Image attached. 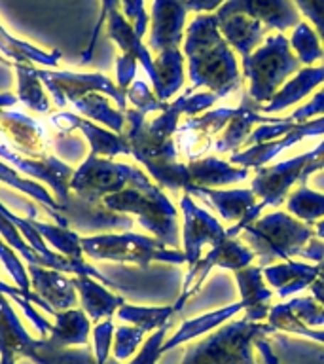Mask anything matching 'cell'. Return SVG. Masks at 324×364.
<instances>
[{
  "label": "cell",
  "mask_w": 324,
  "mask_h": 364,
  "mask_svg": "<svg viewBox=\"0 0 324 364\" xmlns=\"http://www.w3.org/2000/svg\"><path fill=\"white\" fill-rule=\"evenodd\" d=\"M42 84L50 91L57 108H67L76 99L87 95L90 91H101L110 97L116 107L127 110V91H122L112 80L99 73H68V70H42L38 68Z\"/></svg>",
  "instance_id": "9c48e42d"
},
{
  "label": "cell",
  "mask_w": 324,
  "mask_h": 364,
  "mask_svg": "<svg viewBox=\"0 0 324 364\" xmlns=\"http://www.w3.org/2000/svg\"><path fill=\"white\" fill-rule=\"evenodd\" d=\"M156 80L152 82L153 93L159 101L169 102L176 91L184 85V53L182 50H165L153 57Z\"/></svg>",
  "instance_id": "f1b7e54d"
},
{
  "label": "cell",
  "mask_w": 324,
  "mask_h": 364,
  "mask_svg": "<svg viewBox=\"0 0 324 364\" xmlns=\"http://www.w3.org/2000/svg\"><path fill=\"white\" fill-rule=\"evenodd\" d=\"M218 28L233 51L241 55V63L247 61L258 46L264 44L267 28L254 17L244 14H232L226 17H216Z\"/></svg>",
  "instance_id": "44dd1931"
},
{
  "label": "cell",
  "mask_w": 324,
  "mask_h": 364,
  "mask_svg": "<svg viewBox=\"0 0 324 364\" xmlns=\"http://www.w3.org/2000/svg\"><path fill=\"white\" fill-rule=\"evenodd\" d=\"M243 311V304L237 301V304H232V306L220 307V309H215V311L203 313L199 317L188 318L178 326L175 334L171 336L169 340H165L163 343V353L175 349V347L186 343V341H192L195 338L203 334H209L212 330L220 328L222 324H226L227 321H232L237 313Z\"/></svg>",
  "instance_id": "4316f807"
},
{
  "label": "cell",
  "mask_w": 324,
  "mask_h": 364,
  "mask_svg": "<svg viewBox=\"0 0 324 364\" xmlns=\"http://www.w3.org/2000/svg\"><path fill=\"white\" fill-rule=\"evenodd\" d=\"M122 11L127 17V21L135 27L139 36H144L150 27V16L144 8V0H122Z\"/></svg>",
  "instance_id": "f6af8a7d"
},
{
  "label": "cell",
  "mask_w": 324,
  "mask_h": 364,
  "mask_svg": "<svg viewBox=\"0 0 324 364\" xmlns=\"http://www.w3.org/2000/svg\"><path fill=\"white\" fill-rule=\"evenodd\" d=\"M290 48L296 53V57L300 59L301 65H306V67H315L317 63L324 59L320 36L307 21H301L294 28V33L290 36Z\"/></svg>",
  "instance_id": "8d00e7d4"
},
{
  "label": "cell",
  "mask_w": 324,
  "mask_h": 364,
  "mask_svg": "<svg viewBox=\"0 0 324 364\" xmlns=\"http://www.w3.org/2000/svg\"><path fill=\"white\" fill-rule=\"evenodd\" d=\"M136 68H139L136 59H133L129 55H124V53L118 57V61H116V85H118L119 90H129V85L135 82Z\"/></svg>",
  "instance_id": "681fc988"
},
{
  "label": "cell",
  "mask_w": 324,
  "mask_h": 364,
  "mask_svg": "<svg viewBox=\"0 0 324 364\" xmlns=\"http://www.w3.org/2000/svg\"><path fill=\"white\" fill-rule=\"evenodd\" d=\"M220 101L215 93H210V91H201V93H195L192 91L186 99V107H184V116L188 118H195V116H201L203 112L210 110V108L215 107L216 102Z\"/></svg>",
  "instance_id": "c3c4849f"
},
{
  "label": "cell",
  "mask_w": 324,
  "mask_h": 364,
  "mask_svg": "<svg viewBox=\"0 0 324 364\" xmlns=\"http://www.w3.org/2000/svg\"><path fill=\"white\" fill-rule=\"evenodd\" d=\"M241 233L258 256L260 267H267L275 260L286 262L292 260V256H300L315 235V230L288 213L275 210L260 216Z\"/></svg>",
  "instance_id": "3957f363"
},
{
  "label": "cell",
  "mask_w": 324,
  "mask_h": 364,
  "mask_svg": "<svg viewBox=\"0 0 324 364\" xmlns=\"http://www.w3.org/2000/svg\"><path fill=\"white\" fill-rule=\"evenodd\" d=\"M182 53L193 90L205 87L224 99L241 87L237 55L222 36L215 14H199L188 23Z\"/></svg>",
  "instance_id": "6da1fadb"
},
{
  "label": "cell",
  "mask_w": 324,
  "mask_h": 364,
  "mask_svg": "<svg viewBox=\"0 0 324 364\" xmlns=\"http://www.w3.org/2000/svg\"><path fill=\"white\" fill-rule=\"evenodd\" d=\"M254 347H256V349H258V351H260L261 358H264V364H281V363H279L277 355L273 353L271 346H269V343H267V341L264 340V338L256 341Z\"/></svg>",
  "instance_id": "f5cc1de1"
},
{
  "label": "cell",
  "mask_w": 324,
  "mask_h": 364,
  "mask_svg": "<svg viewBox=\"0 0 324 364\" xmlns=\"http://www.w3.org/2000/svg\"><path fill=\"white\" fill-rule=\"evenodd\" d=\"M14 70L17 74V101L23 102L25 107L38 114H50L51 102L45 95V87L38 76V68L33 65H23L17 63L14 65Z\"/></svg>",
  "instance_id": "d6a6232c"
},
{
  "label": "cell",
  "mask_w": 324,
  "mask_h": 364,
  "mask_svg": "<svg viewBox=\"0 0 324 364\" xmlns=\"http://www.w3.org/2000/svg\"><path fill=\"white\" fill-rule=\"evenodd\" d=\"M101 205L119 215H135L139 224L146 228L153 237H158L171 249H178L182 239L178 210L163 190L153 184L150 176L139 167L129 184L102 199Z\"/></svg>",
  "instance_id": "7a4b0ae2"
},
{
  "label": "cell",
  "mask_w": 324,
  "mask_h": 364,
  "mask_svg": "<svg viewBox=\"0 0 324 364\" xmlns=\"http://www.w3.org/2000/svg\"><path fill=\"white\" fill-rule=\"evenodd\" d=\"M55 323L51 326L48 340L59 347H85L90 346L91 318L84 309L72 307L65 311H55Z\"/></svg>",
  "instance_id": "83f0119b"
},
{
  "label": "cell",
  "mask_w": 324,
  "mask_h": 364,
  "mask_svg": "<svg viewBox=\"0 0 324 364\" xmlns=\"http://www.w3.org/2000/svg\"><path fill=\"white\" fill-rule=\"evenodd\" d=\"M0 182H4L8 186L16 188V190H19L21 193L28 196V198L36 199V201H40L42 205H45V209H48V213L55 218L57 224H61V226H70L67 218H65V215L61 213V209H59L55 198H53L40 182L21 175L19 171L10 167V165L6 164V161H2V159H0Z\"/></svg>",
  "instance_id": "1f68e13d"
},
{
  "label": "cell",
  "mask_w": 324,
  "mask_h": 364,
  "mask_svg": "<svg viewBox=\"0 0 324 364\" xmlns=\"http://www.w3.org/2000/svg\"><path fill=\"white\" fill-rule=\"evenodd\" d=\"M193 193L203 196L215 205V209L226 222H232V228H226L227 237H239L244 228L258 220L266 205L258 203L252 188H235V190H220V188H195Z\"/></svg>",
  "instance_id": "7c38bea8"
},
{
  "label": "cell",
  "mask_w": 324,
  "mask_h": 364,
  "mask_svg": "<svg viewBox=\"0 0 324 364\" xmlns=\"http://www.w3.org/2000/svg\"><path fill=\"white\" fill-rule=\"evenodd\" d=\"M176 307L173 306H131V304H124L119 307L116 315L119 321H124L127 324H133L136 328H141L142 332H156L161 326L171 324V318L176 315Z\"/></svg>",
  "instance_id": "836d02e7"
},
{
  "label": "cell",
  "mask_w": 324,
  "mask_h": 364,
  "mask_svg": "<svg viewBox=\"0 0 324 364\" xmlns=\"http://www.w3.org/2000/svg\"><path fill=\"white\" fill-rule=\"evenodd\" d=\"M167 330H169V324L161 326V328L148 336L144 343L141 346V349L136 351L135 357L131 358L127 364H158L159 357L163 355V343L165 338H167Z\"/></svg>",
  "instance_id": "ee69618b"
},
{
  "label": "cell",
  "mask_w": 324,
  "mask_h": 364,
  "mask_svg": "<svg viewBox=\"0 0 324 364\" xmlns=\"http://www.w3.org/2000/svg\"><path fill=\"white\" fill-rule=\"evenodd\" d=\"M33 224L36 232L45 239V243L50 245L55 252L67 256V258H84V250H82V243H80L82 237L72 230H68V226L45 224V222L36 220V218H33Z\"/></svg>",
  "instance_id": "d590c367"
},
{
  "label": "cell",
  "mask_w": 324,
  "mask_h": 364,
  "mask_svg": "<svg viewBox=\"0 0 324 364\" xmlns=\"http://www.w3.org/2000/svg\"><path fill=\"white\" fill-rule=\"evenodd\" d=\"M0 67H10V68H14V63H10V61H8V59H4V57L0 55Z\"/></svg>",
  "instance_id": "6f0895ef"
},
{
  "label": "cell",
  "mask_w": 324,
  "mask_h": 364,
  "mask_svg": "<svg viewBox=\"0 0 324 364\" xmlns=\"http://www.w3.org/2000/svg\"><path fill=\"white\" fill-rule=\"evenodd\" d=\"M301 258H309L315 264H320L324 260V243L318 241V239H311L309 243L306 245V249L301 250Z\"/></svg>",
  "instance_id": "816d5d0a"
},
{
  "label": "cell",
  "mask_w": 324,
  "mask_h": 364,
  "mask_svg": "<svg viewBox=\"0 0 324 364\" xmlns=\"http://www.w3.org/2000/svg\"><path fill=\"white\" fill-rule=\"evenodd\" d=\"M318 279H323L324 281V260L318 264Z\"/></svg>",
  "instance_id": "680465c9"
},
{
  "label": "cell",
  "mask_w": 324,
  "mask_h": 364,
  "mask_svg": "<svg viewBox=\"0 0 324 364\" xmlns=\"http://www.w3.org/2000/svg\"><path fill=\"white\" fill-rule=\"evenodd\" d=\"M180 210L184 215V226H182L184 255H186L188 267H192L203 256L205 245H215L216 241L226 237V228L222 226L210 213L195 205L192 193L182 196Z\"/></svg>",
  "instance_id": "4fadbf2b"
},
{
  "label": "cell",
  "mask_w": 324,
  "mask_h": 364,
  "mask_svg": "<svg viewBox=\"0 0 324 364\" xmlns=\"http://www.w3.org/2000/svg\"><path fill=\"white\" fill-rule=\"evenodd\" d=\"M275 334V328L267 323L249 321H227L220 328L212 330L195 346L188 347L182 364H256V341Z\"/></svg>",
  "instance_id": "277c9868"
},
{
  "label": "cell",
  "mask_w": 324,
  "mask_h": 364,
  "mask_svg": "<svg viewBox=\"0 0 324 364\" xmlns=\"http://www.w3.org/2000/svg\"><path fill=\"white\" fill-rule=\"evenodd\" d=\"M309 290H311L313 298H315V300H317L318 304L324 307V281H323V279H317V281H313L311 287H309Z\"/></svg>",
  "instance_id": "db71d44e"
},
{
  "label": "cell",
  "mask_w": 324,
  "mask_h": 364,
  "mask_svg": "<svg viewBox=\"0 0 324 364\" xmlns=\"http://www.w3.org/2000/svg\"><path fill=\"white\" fill-rule=\"evenodd\" d=\"M127 101L133 105L131 108H135L139 112L142 114H152V112H163L165 108L169 102L159 101L156 93H153L150 87H148L146 82H142V80H135L133 84L129 85V90H127Z\"/></svg>",
  "instance_id": "ab89813d"
},
{
  "label": "cell",
  "mask_w": 324,
  "mask_h": 364,
  "mask_svg": "<svg viewBox=\"0 0 324 364\" xmlns=\"http://www.w3.org/2000/svg\"><path fill=\"white\" fill-rule=\"evenodd\" d=\"M80 243H82L84 255L93 260L136 264L144 269L152 262H165V264H175V266L186 264L184 250L171 249L158 237H148L141 233H97V235H85L80 239Z\"/></svg>",
  "instance_id": "52a82bcc"
},
{
  "label": "cell",
  "mask_w": 324,
  "mask_h": 364,
  "mask_svg": "<svg viewBox=\"0 0 324 364\" xmlns=\"http://www.w3.org/2000/svg\"><path fill=\"white\" fill-rule=\"evenodd\" d=\"M318 85H324V63L318 67L301 68L300 73H296V76L286 80V84L275 93L271 101L267 102L266 107H261V114L264 116L277 114L286 107L298 105L306 97L311 95Z\"/></svg>",
  "instance_id": "cb8c5ba5"
},
{
  "label": "cell",
  "mask_w": 324,
  "mask_h": 364,
  "mask_svg": "<svg viewBox=\"0 0 324 364\" xmlns=\"http://www.w3.org/2000/svg\"><path fill=\"white\" fill-rule=\"evenodd\" d=\"M315 235H317L318 239H324V218L323 220L315 222Z\"/></svg>",
  "instance_id": "9f6ffc18"
},
{
  "label": "cell",
  "mask_w": 324,
  "mask_h": 364,
  "mask_svg": "<svg viewBox=\"0 0 324 364\" xmlns=\"http://www.w3.org/2000/svg\"><path fill=\"white\" fill-rule=\"evenodd\" d=\"M256 258V255L252 252L250 247H244L237 237H222L220 241H216L212 245V249L207 252L205 256L199 258V262L195 266L188 267L186 279H184V284H182V294L180 298L175 301L176 311H180L184 304H186L190 298H192L195 292L199 290L201 283L205 279L209 277V273L215 269V267H222V269H230V272H239V269H244V267L252 266V260Z\"/></svg>",
  "instance_id": "30bf717a"
},
{
  "label": "cell",
  "mask_w": 324,
  "mask_h": 364,
  "mask_svg": "<svg viewBox=\"0 0 324 364\" xmlns=\"http://www.w3.org/2000/svg\"><path fill=\"white\" fill-rule=\"evenodd\" d=\"M0 262L6 267V272L10 273V277L16 281V284L25 292H34L31 287V277H28V269L21 262V256L17 255L16 250L11 249L10 245L6 243L4 239L0 237Z\"/></svg>",
  "instance_id": "60d3db41"
},
{
  "label": "cell",
  "mask_w": 324,
  "mask_h": 364,
  "mask_svg": "<svg viewBox=\"0 0 324 364\" xmlns=\"http://www.w3.org/2000/svg\"><path fill=\"white\" fill-rule=\"evenodd\" d=\"M119 6H122V0H101V11H99V19H97V25H95V28H93V34H91L90 44H87V48H85L84 53H82V63L91 61L101 28L104 27V23H107V19L110 17V14H114V11L119 10Z\"/></svg>",
  "instance_id": "7dc6e473"
},
{
  "label": "cell",
  "mask_w": 324,
  "mask_h": 364,
  "mask_svg": "<svg viewBox=\"0 0 324 364\" xmlns=\"http://www.w3.org/2000/svg\"><path fill=\"white\" fill-rule=\"evenodd\" d=\"M300 70L301 63L290 48V40L283 33L271 34L243 61V74L249 82L247 95L264 107L286 84V80Z\"/></svg>",
  "instance_id": "5b68a950"
},
{
  "label": "cell",
  "mask_w": 324,
  "mask_h": 364,
  "mask_svg": "<svg viewBox=\"0 0 324 364\" xmlns=\"http://www.w3.org/2000/svg\"><path fill=\"white\" fill-rule=\"evenodd\" d=\"M294 4L298 6L301 16L309 19V25L318 33L324 48V0H294Z\"/></svg>",
  "instance_id": "bcb514c9"
},
{
  "label": "cell",
  "mask_w": 324,
  "mask_h": 364,
  "mask_svg": "<svg viewBox=\"0 0 324 364\" xmlns=\"http://www.w3.org/2000/svg\"><path fill=\"white\" fill-rule=\"evenodd\" d=\"M241 304H243L244 321L249 323H264L271 309L273 290L264 283V269L260 266H249L235 272Z\"/></svg>",
  "instance_id": "ffe728a7"
},
{
  "label": "cell",
  "mask_w": 324,
  "mask_h": 364,
  "mask_svg": "<svg viewBox=\"0 0 324 364\" xmlns=\"http://www.w3.org/2000/svg\"><path fill=\"white\" fill-rule=\"evenodd\" d=\"M84 118L101 124L102 127L114 131V133H124L125 131V112L119 108H114L110 105V97H107L101 91H90L87 95L80 97L70 105Z\"/></svg>",
  "instance_id": "f546056e"
},
{
  "label": "cell",
  "mask_w": 324,
  "mask_h": 364,
  "mask_svg": "<svg viewBox=\"0 0 324 364\" xmlns=\"http://www.w3.org/2000/svg\"><path fill=\"white\" fill-rule=\"evenodd\" d=\"M0 353L25 357L34 364H97L93 349L85 347H59L48 338L34 340L17 317L10 298L0 292Z\"/></svg>",
  "instance_id": "8992f818"
},
{
  "label": "cell",
  "mask_w": 324,
  "mask_h": 364,
  "mask_svg": "<svg viewBox=\"0 0 324 364\" xmlns=\"http://www.w3.org/2000/svg\"><path fill=\"white\" fill-rule=\"evenodd\" d=\"M267 324H271L275 332H288V334L303 336L313 341L324 343V328H309L307 324H303L300 318L296 317L294 313L290 311L286 304H277L271 306L269 315H267Z\"/></svg>",
  "instance_id": "74e56055"
},
{
  "label": "cell",
  "mask_w": 324,
  "mask_h": 364,
  "mask_svg": "<svg viewBox=\"0 0 324 364\" xmlns=\"http://www.w3.org/2000/svg\"><path fill=\"white\" fill-rule=\"evenodd\" d=\"M286 306L309 328H324V307L313 296L292 298L290 301H286Z\"/></svg>",
  "instance_id": "b9f144b4"
},
{
  "label": "cell",
  "mask_w": 324,
  "mask_h": 364,
  "mask_svg": "<svg viewBox=\"0 0 324 364\" xmlns=\"http://www.w3.org/2000/svg\"><path fill=\"white\" fill-rule=\"evenodd\" d=\"M186 11L193 14H216L227 0H180Z\"/></svg>",
  "instance_id": "f907efd6"
},
{
  "label": "cell",
  "mask_w": 324,
  "mask_h": 364,
  "mask_svg": "<svg viewBox=\"0 0 324 364\" xmlns=\"http://www.w3.org/2000/svg\"><path fill=\"white\" fill-rule=\"evenodd\" d=\"M271 118L261 114V105L254 102L247 93L243 97V102L237 107V114L233 116L227 125L222 129V133L216 136L215 152H239V148L247 146L249 135L261 124H267Z\"/></svg>",
  "instance_id": "d6986e66"
},
{
  "label": "cell",
  "mask_w": 324,
  "mask_h": 364,
  "mask_svg": "<svg viewBox=\"0 0 324 364\" xmlns=\"http://www.w3.org/2000/svg\"><path fill=\"white\" fill-rule=\"evenodd\" d=\"M232 14L254 17L266 28L279 33L296 28L301 23V14L294 0H227L215 16L226 17Z\"/></svg>",
  "instance_id": "9a60e30c"
},
{
  "label": "cell",
  "mask_w": 324,
  "mask_h": 364,
  "mask_svg": "<svg viewBox=\"0 0 324 364\" xmlns=\"http://www.w3.org/2000/svg\"><path fill=\"white\" fill-rule=\"evenodd\" d=\"M136 167L90 154L70 178V193L87 203L101 205L112 193L124 190L135 175Z\"/></svg>",
  "instance_id": "ba28073f"
},
{
  "label": "cell",
  "mask_w": 324,
  "mask_h": 364,
  "mask_svg": "<svg viewBox=\"0 0 324 364\" xmlns=\"http://www.w3.org/2000/svg\"><path fill=\"white\" fill-rule=\"evenodd\" d=\"M0 133L10 139L14 150L25 158L42 159L48 154L44 125L38 119L28 118L25 114L2 108L0 110Z\"/></svg>",
  "instance_id": "e0dca14e"
},
{
  "label": "cell",
  "mask_w": 324,
  "mask_h": 364,
  "mask_svg": "<svg viewBox=\"0 0 324 364\" xmlns=\"http://www.w3.org/2000/svg\"><path fill=\"white\" fill-rule=\"evenodd\" d=\"M17 95L16 93H11V91H4V93H0V110L2 108H8V107H14L17 105Z\"/></svg>",
  "instance_id": "11a10c76"
},
{
  "label": "cell",
  "mask_w": 324,
  "mask_h": 364,
  "mask_svg": "<svg viewBox=\"0 0 324 364\" xmlns=\"http://www.w3.org/2000/svg\"><path fill=\"white\" fill-rule=\"evenodd\" d=\"M107 34L108 38L114 40L118 48L122 50L124 55H129L136 59V63L141 65L150 80H156V67H153V57L150 53L146 46L142 44V38L136 34L135 27L127 21V17L124 16V11H114L107 19Z\"/></svg>",
  "instance_id": "d4e9b609"
},
{
  "label": "cell",
  "mask_w": 324,
  "mask_h": 364,
  "mask_svg": "<svg viewBox=\"0 0 324 364\" xmlns=\"http://www.w3.org/2000/svg\"><path fill=\"white\" fill-rule=\"evenodd\" d=\"M51 125L63 133H72L80 129L90 142V154L99 158L114 159L116 156H127L131 154V144L125 133H114V131L102 127L87 118H82L80 114L57 112L50 116Z\"/></svg>",
  "instance_id": "5bb4252c"
},
{
  "label": "cell",
  "mask_w": 324,
  "mask_h": 364,
  "mask_svg": "<svg viewBox=\"0 0 324 364\" xmlns=\"http://www.w3.org/2000/svg\"><path fill=\"white\" fill-rule=\"evenodd\" d=\"M188 167H190V175H192L193 190L195 188H218L224 184H232V182H241L249 176L247 167H239V165L218 159L215 156L188 161Z\"/></svg>",
  "instance_id": "484cf974"
},
{
  "label": "cell",
  "mask_w": 324,
  "mask_h": 364,
  "mask_svg": "<svg viewBox=\"0 0 324 364\" xmlns=\"http://www.w3.org/2000/svg\"><path fill=\"white\" fill-rule=\"evenodd\" d=\"M114 321L112 318H104L101 323H95L91 336H93V355H95L97 364H107L110 351H112L114 341Z\"/></svg>",
  "instance_id": "7bdbcfd3"
},
{
  "label": "cell",
  "mask_w": 324,
  "mask_h": 364,
  "mask_svg": "<svg viewBox=\"0 0 324 364\" xmlns=\"http://www.w3.org/2000/svg\"><path fill=\"white\" fill-rule=\"evenodd\" d=\"M144 336L141 328H136L133 324H122L116 326L114 330V341H112V353L116 360H129L136 355L144 343Z\"/></svg>",
  "instance_id": "f35d334b"
},
{
  "label": "cell",
  "mask_w": 324,
  "mask_h": 364,
  "mask_svg": "<svg viewBox=\"0 0 324 364\" xmlns=\"http://www.w3.org/2000/svg\"><path fill=\"white\" fill-rule=\"evenodd\" d=\"M72 283L78 292V300L82 309L91 318V323H101L104 318H112L119 307L124 306L125 300L122 296L112 294L104 289L101 281L84 275H74Z\"/></svg>",
  "instance_id": "7402d4cb"
},
{
  "label": "cell",
  "mask_w": 324,
  "mask_h": 364,
  "mask_svg": "<svg viewBox=\"0 0 324 364\" xmlns=\"http://www.w3.org/2000/svg\"><path fill=\"white\" fill-rule=\"evenodd\" d=\"M286 209L298 220L311 226L324 218V193L315 192L311 188H307V184H300L294 192L288 193Z\"/></svg>",
  "instance_id": "e575fe53"
},
{
  "label": "cell",
  "mask_w": 324,
  "mask_h": 364,
  "mask_svg": "<svg viewBox=\"0 0 324 364\" xmlns=\"http://www.w3.org/2000/svg\"><path fill=\"white\" fill-rule=\"evenodd\" d=\"M28 277L31 287L42 300L55 311L72 309L78 304V292L72 283V277H67L63 272L51 269V267L34 266L28 264Z\"/></svg>",
  "instance_id": "ac0fdd59"
},
{
  "label": "cell",
  "mask_w": 324,
  "mask_h": 364,
  "mask_svg": "<svg viewBox=\"0 0 324 364\" xmlns=\"http://www.w3.org/2000/svg\"><path fill=\"white\" fill-rule=\"evenodd\" d=\"M264 279L275 289L279 298H288L311 287L313 281H317L318 264L294 260L279 262V264L264 267Z\"/></svg>",
  "instance_id": "603a6c76"
},
{
  "label": "cell",
  "mask_w": 324,
  "mask_h": 364,
  "mask_svg": "<svg viewBox=\"0 0 324 364\" xmlns=\"http://www.w3.org/2000/svg\"><path fill=\"white\" fill-rule=\"evenodd\" d=\"M0 55L8 59L10 63H14V65H17V63H23V65L38 63V65H44L48 68H53L59 65L61 51H44L38 46L31 44V42L16 38L0 23Z\"/></svg>",
  "instance_id": "4dcf8cb0"
},
{
  "label": "cell",
  "mask_w": 324,
  "mask_h": 364,
  "mask_svg": "<svg viewBox=\"0 0 324 364\" xmlns=\"http://www.w3.org/2000/svg\"><path fill=\"white\" fill-rule=\"evenodd\" d=\"M324 135V116H318V118L307 119V122H300L296 124L292 129L286 133L281 139H275V141L269 142H260V144H252V146H247L241 152L232 154L230 158V164L239 165V167H254V169H260L261 165L269 164L271 159H275L281 152L288 150L294 144L301 142L303 139H311V136H320Z\"/></svg>",
  "instance_id": "2e32d148"
},
{
  "label": "cell",
  "mask_w": 324,
  "mask_h": 364,
  "mask_svg": "<svg viewBox=\"0 0 324 364\" xmlns=\"http://www.w3.org/2000/svg\"><path fill=\"white\" fill-rule=\"evenodd\" d=\"M0 159L14 165V169L28 176V178L48 182L61 213L67 209L68 201H70V178L74 175V169L70 165L61 161L55 156H51V154L42 159L25 158L6 144H0Z\"/></svg>",
  "instance_id": "8fae6325"
}]
</instances>
